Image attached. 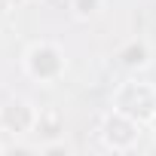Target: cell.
Returning a JSON list of instances; mask_svg holds the SVG:
<instances>
[{
  "instance_id": "1",
  "label": "cell",
  "mask_w": 156,
  "mask_h": 156,
  "mask_svg": "<svg viewBox=\"0 0 156 156\" xmlns=\"http://www.w3.org/2000/svg\"><path fill=\"white\" fill-rule=\"evenodd\" d=\"M73 9L80 12V16H92V12L98 9V0H76V3H73Z\"/></svg>"
}]
</instances>
